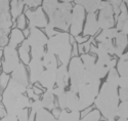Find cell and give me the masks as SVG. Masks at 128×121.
I'll return each instance as SVG.
<instances>
[{
	"mask_svg": "<svg viewBox=\"0 0 128 121\" xmlns=\"http://www.w3.org/2000/svg\"><path fill=\"white\" fill-rule=\"evenodd\" d=\"M58 5V0H43L42 4V9L46 15H49L51 12H53Z\"/></svg>",
	"mask_w": 128,
	"mask_h": 121,
	"instance_id": "34",
	"label": "cell"
},
{
	"mask_svg": "<svg viewBox=\"0 0 128 121\" xmlns=\"http://www.w3.org/2000/svg\"><path fill=\"white\" fill-rule=\"evenodd\" d=\"M83 65H84V68L87 69V68H90L92 66L95 65V56L93 54H89V53H83L82 56L80 57Z\"/></svg>",
	"mask_w": 128,
	"mask_h": 121,
	"instance_id": "36",
	"label": "cell"
},
{
	"mask_svg": "<svg viewBox=\"0 0 128 121\" xmlns=\"http://www.w3.org/2000/svg\"><path fill=\"white\" fill-rule=\"evenodd\" d=\"M100 15L98 18V24L100 29H110L115 24V18L113 8L109 1H102L100 5Z\"/></svg>",
	"mask_w": 128,
	"mask_h": 121,
	"instance_id": "9",
	"label": "cell"
},
{
	"mask_svg": "<svg viewBox=\"0 0 128 121\" xmlns=\"http://www.w3.org/2000/svg\"><path fill=\"white\" fill-rule=\"evenodd\" d=\"M46 46L48 51L58 58L62 65L68 66L72 57V42L69 33L58 32L54 36L47 40Z\"/></svg>",
	"mask_w": 128,
	"mask_h": 121,
	"instance_id": "4",
	"label": "cell"
},
{
	"mask_svg": "<svg viewBox=\"0 0 128 121\" xmlns=\"http://www.w3.org/2000/svg\"><path fill=\"white\" fill-rule=\"evenodd\" d=\"M28 67H29V72H30V76H29L30 82L32 84L38 82L40 75L44 71L43 64H42V59L31 58V60L28 64Z\"/></svg>",
	"mask_w": 128,
	"mask_h": 121,
	"instance_id": "14",
	"label": "cell"
},
{
	"mask_svg": "<svg viewBox=\"0 0 128 121\" xmlns=\"http://www.w3.org/2000/svg\"><path fill=\"white\" fill-rule=\"evenodd\" d=\"M23 2L29 7H37L41 4L42 0H23Z\"/></svg>",
	"mask_w": 128,
	"mask_h": 121,
	"instance_id": "47",
	"label": "cell"
},
{
	"mask_svg": "<svg viewBox=\"0 0 128 121\" xmlns=\"http://www.w3.org/2000/svg\"><path fill=\"white\" fill-rule=\"evenodd\" d=\"M100 79L98 78L94 66L85 69L84 81L78 86L76 92L84 110L89 108L94 103L95 97L98 96L100 91Z\"/></svg>",
	"mask_w": 128,
	"mask_h": 121,
	"instance_id": "3",
	"label": "cell"
},
{
	"mask_svg": "<svg viewBox=\"0 0 128 121\" xmlns=\"http://www.w3.org/2000/svg\"><path fill=\"white\" fill-rule=\"evenodd\" d=\"M42 64H43L44 69H53L56 70L58 67L56 57L50 51H45L43 57H42Z\"/></svg>",
	"mask_w": 128,
	"mask_h": 121,
	"instance_id": "23",
	"label": "cell"
},
{
	"mask_svg": "<svg viewBox=\"0 0 128 121\" xmlns=\"http://www.w3.org/2000/svg\"><path fill=\"white\" fill-rule=\"evenodd\" d=\"M91 44H92V38L88 39L87 41H85L84 43H81L79 44V47H78V52L80 53H88L89 50H90V47H91Z\"/></svg>",
	"mask_w": 128,
	"mask_h": 121,
	"instance_id": "39",
	"label": "cell"
},
{
	"mask_svg": "<svg viewBox=\"0 0 128 121\" xmlns=\"http://www.w3.org/2000/svg\"><path fill=\"white\" fill-rule=\"evenodd\" d=\"M69 78H70V87L69 90L77 92L78 86L84 81L85 78V68L80 59V57H73L69 62Z\"/></svg>",
	"mask_w": 128,
	"mask_h": 121,
	"instance_id": "8",
	"label": "cell"
},
{
	"mask_svg": "<svg viewBox=\"0 0 128 121\" xmlns=\"http://www.w3.org/2000/svg\"><path fill=\"white\" fill-rule=\"evenodd\" d=\"M3 58L4 60L1 63V67L4 73L8 74L12 73L20 64V58H18V53L16 48L5 46L3 48Z\"/></svg>",
	"mask_w": 128,
	"mask_h": 121,
	"instance_id": "11",
	"label": "cell"
},
{
	"mask_svg": "<svg viewBox=\"0 0 128 121\" xmlns=\"http://www.w3.org/2000/svg\"><path fill=\"white\" fill-rule=\"evenodd\" d=\"M85 41H87V36H76L75 37V42H78L79 44H81V43H84Z\"/></svg>",
	"mask_w": 128,
	"mask_h": 121,
	"instance_id": "51",
	"label": "cell"
},
{
	"mask_svg": "<svg viewBox=\"0 0 128 121\" xmlns=\"http://www.w3.org/2000/svg\"><path fill=\"white\" fill-rule=\"evenodd\" d=\"M58 70V69H56ZM56 70L53 69H44L42 74L39 77L38 82L42 87L46 89H53L56 85Z\"/></svg>",
	"mask_w": 128,
	"mask_h": 121,
	"instance_id": "15",
	"label": "cell"
},
{
	"mask_svg": "<svg viewBox=\"0 0 128 121\" xmlns=\"http://www.w3.org/2000/svg\"><path fill=\"white\" fill-rule=\"evenodd\" d=\"M76 4L82 6L88 14H95L98 10L102 0H75Z\"/></svg>",
	"mask_w": 128,
	"mask_h": 121,
	"instance_id": "22",
	"label": "cell"
},
{
	"mask_svg": "<svg viewBox=\"0 0 128 121\" xmlns=\"http://www.w3.org/2000/svg\"><path fill=\"white\" fill-rule=\"evenodd\" d=\"M91 53H94L98 56V61L95 62V71L98 73V76L100 79H102L104 77L106 76V74L109 73V71L113 68L116 67L117 61L115 59H112V56H110L109 53H106V51L98 48L95 45L91 44L90 50Z\"/></svg>",
	"mask_w": 128,
	"mask_h": 121,
	"instance_id": "7",
	"label": "cell"
},
{
	"mask_svg": "<svg viewBox=\"0 0 128 121\" xmlns=\"http://www.w3.org/2000/svg\"><path fill=\"white\" fill-rule=\"evenodd\" d=\"M108 75V77H106V81L109 84H112L114 86H117L118 87V83H119V78H120V75L118 74V72H117L116 68H113L109 71V73L106 74Z\"/></svg>",
	"mask_w": 128,
	"mask_h": 121,
	"instance_id": "33",
	"label": "cell"
},
{
	"mask_svg": "<svg viewBox=\"0 0 128 121\" xmlns=\"http://www.w3.org/2000/svg\"><path fill=\"white\" fill-rule=\"evenodd\" d=\"M27 22H26V16L25 15H20L16 19V28L20 30H24L26 28Z\"/></svg>",
	"mask_w": 128,
	"mask_h": 121,
	"instance_id": "42",
	"label": "cell"
},
{
	"mask_svg": "<svg viewBox=\"0 0 128 121\" xmlns=\"http://www.w3.org/2000/svg\"><path fill=\"white\" fill-rule=\"evenodd\" d=\"M0 66H1V63H0Z\"/></svg>",
	"mask_w": 128,
	"mask_h": 121,
	"instance_id": "61",
	"label": "cell"
},
{
	"mask_svg": "<svg viewBox=\"0 0 128 121\" xmlns=\"http://www.w3.org/2000/svg\"><path fill=\"white\" fill-rule=\"evenodd\" d=\"M34 121H58V119L50 113V111L43 108L36 113Z\"/></svg>",
	"mask_w": 128,
	"mask_h": 121,
	"instance_id": "31",
	"label": "cell"
},
{
	"mask_svg": "<svg viewBox=\"0 0 128 121\" xmlns=\"http://www.w3.org/2000/svg\"><path fill=\"white\" fill-rule=\"evenodd\" d=\"M109 2L113 8L114 15L116 16V20H117V18H118V16L120 14V5L122 3V0H110Z\"/></svg>",
	"mask_w": 128,
	"mask_h": 121,
	"instance_id": "41",
	"label": "cell"
},
{
	"mask_svg": "<svg viewBox=\"0 0 128 121\" xmlns=\"http://www.w3.org/2000/svg\"><path fill=\"white\" fill-rule=\"evenodd\" d=\"M119 100L122 102H128V88H119Z\"/></svg>",
	"mask_w": 128,
	"mask_h": 121,
	"instance_id": "44",
	"label": "cell"
},
{
	"mask_svg": "<svg viewBox=\"0 0 128 121\" xmlns=\"http://www.w3.org/2000/svg\"></svg>",
	"mask_w": 128,
	"mask_h": 121,
	"instance_id": "62",
	"label": "cell"
},
{
	"mask_svg": "<svg viewBox=\"0 0 128 121\" xmlns=\"http://www.w3.org/2000/svg\"><path fill=\"white\" fill-rule=\"evenodd\" d=\"M85 19V9L76 4L72 8L71 14V24H70V32L71 35L76 37L81 34L83 31V22Z\"/></svg>",
	"mask_w": 128,
	"mask_h": 121,
	"instance_id": "10",
	"label": "cell"
},
{
	"mask_svg": "<svg viewBox=\"0 0 128 121\" xmlns=\"http://www.w3.org/2000/svg\"><path fill=\"white\" fill-rule=\"evenodd\" d=\"M116 117L128 119V102H122L118 105L116 111Z\"/></svg>",
	"mask_w": 128,
	"mask_h": 121,
	"instance_id": "35",
	"label": "cell"
},
{
	"mask_svg": "<svg viewBox=\"0 0 128 121\" xmlns=\"http://www.w3.org/2000/svg\"><path fill=\"white\" fill-rule=\"evenodd\" d=\"M16 117H18V121H29V111H28V109L23 110L22 112L16 115Z\"/></svg>",
	"mask_w": 128,
	"mask_h": 121,
	"instance_id": "45",
	"label": "cell"
},
{
	"mask_svg": "<svg viewBox=\"0 0 128 121\" xmlns=\"http://www.w3.org/2000/svg\"><path fill=\"white\" fill-rule=\"evenodd\" d=\"M0 121H18V117L16 115H10V114H6L3 118L0 119Z\"/></svg>",
	"mask_w": 128,
	"mask_h": 121,
	"instance_id": "50",
	"label": "cell"
},
{
	"mask_svg": "<svg viewBox=\"0 0 128 121\" xmlns=\"http://www.w3.org/2000/svg\"><path fill=\"white\" fill-rule=\"evenodd\" d=\"M12 18L10 15L9 0H0V29H10Z\"/></svg>",
	"mask_w": 128,
	"mask_h": 121,
	"instance_id": "13",
	"label": "cell"
},
{
	"mask_svg": "<svg viewBox=\"0 0 128 121\" xmlns=\"http://www.w3.org/2000/svg\"><path fill=\"white\" fill-rule=\"evenodd\" d=\"M24 6H25V3L23 2V0H12V2H9L12 18L18 19L20 15H23Z\"/></svg>",
	"mask_w": 128,
	"mask_h": 121,
	"instance_id": "27",
	"label": "cell"
},
{
	"mask_svg": "<svg viewBox=\"0 0 128 121\" xmlns=\"http://www.w3.org/2000/svg\"><path fill=\"white\" fill-rule=\"evenodd\" d=\"M126 5H127V10H128V4H126Z\"/></svg>",
	"mask_w": 128,
	"mask_h": 121,
	"instance_id": "60",
	"label": "cell"
},
{
	"mask_svg": "<svg viewBox=\"0 0 128 121\" xmlns=\"http://www.w3.org/2000/svg\"><path fill=\"white\" fill-rule=\"evenodd\" d=\"M80 119V112L69 111L67 109L62 110L60 116L58 117V121H79Z\"/></svg>",
	"mask_w": 128,
	"mask_h": 121,
	"instance_id": "28",
	"label": "cell"
},
{
	"mask_svg": "<svg viewBox=\"0 0 128 121\" xmlns=\"http://www.w3.org/2000/svg\"><path fill=\"white\" fill-rule=\"evenodd\" d=\"M128 19V10H127V6L124 2L121 3L120 5V14L117 18V25H116V29L118 31H121L124 23Z\"/></svg>",
	"mask_w": 128,
	"mask_h": 121,
	"instance_id": "29",
	"label": "cell"
},
{
	"mask_svg": "<svg viewBox=\"0 0 128 121\" xmlns=\"http://www.w3.org/2000/svg\"><path fill=\"white\" fill-rule=\"evenodd\" d=\"M9 79L10 78H9L8 74L2 72L1 74H0V87H1V88H5V87L7 86V84H8V82H9Z\"/></svg>",
	"mask_w": 128,
	"mask_h": 121,
	"instance_id": "43",
	"label": "cell"
},
{
	"mask_svg": "<svg viewBox=\"0 0 128 121\" xmlns=\"http://www.w3.org/2000/svg\"><path fill=\"white\" fill-rule=\"evenodd\" d=\"M30 108H31V112H30V113L36 115V113H37L38 111H40L41 109H43V104H42L41 100L39 98V100H36V101L31 102Z\"/></svg>",
	"mask_w": 128,
	"mask_h": 121,
	"instance_id": "40",
	"label": "cell"
},
{
	"mask_svg": "<svg viewBox=\"0 0 128 121\" xmlns=\"http://www.w3.org/2000/svg\"><path fill=\"white\" fill-rule=\"evenodd\" d=\"M66 109L69 111H84V108L76 92L66 90Z\"/></svg>",
	"mask_w": 128,
	"mask_h": 121,
	"instance_id": "18",
	"label": "cell"
},
{
	"mask_svg": "<svg viewBox=\"0 0 128 121\" xmlns=\"http://www.w3.org/2000/svg\"><path fill=\"white\" fill-rule=\"evenodd\" d=\"M12 80L16 82L18 84L28 87L29 86V79L27 75V70L25 65L20 63L18 65V67L12 72Z\"/></svg>",
	"mask_w": 128,
	"mask_h": 121,
	"instance_id": "16",
	"label": "cell"
},
{
	"mask_svg": "<svg viewBox=\"0 0 128 121\" xmlns=\"http://www.w3.org/2000/svg\"><path fill=\"white\" fill-rule=\"evenodd\" d=\"M44 29H45V35L48 36L49 38L52 37V36H54L56 33H58V31H56V29L53 28L50 24H47V26H46Z\"/></svg>",
	"mask_w": 128,
	"mask_h": 121,
	"instance_id": "46",
	"label": "cell"
},
{
	"mask_svg": "<svg viewBox=\"0 0 128 121\" xmlns=\"http://www.w3.org/2000/svg\"><path fill=\"white\" fill-rule=\"evenodd\" d=\"M118 87H120V88H128V77H120Z\"/></svg>",
	"mask_w": 128,
	"mask_h": 121,
	"instance_id": "49",
	"label": "cell"
},
{
	"mask_svg": "<svg viewBox=\"0 0 128 121\" xmlns=\"http://www.w3.org/2000/svg\"><path fill=\"white\" fill-rule=\"evenodd\" d=\"M26 92H27V96H28L29 98H33L34 101L39 100V98H40L39 95H37V94L34 92V90H33V88H32V87H27Z\"/></svg>",
	"mask_w": 128,
	"mask_h": 121,
	"instance_id": "48",
	"label": "cell"
},
{
	"mask_svg": "<svg viewBox=\"0 0 128 121\" xmlns=\"http://www.w3.org/2000/svg\"><path fill=\"white\" fill-rule=\"evenodd\" d=\"M51 111H52V115H53V116H54V117L58 119V117L60 116V111H62V110H60L58 108H54V109H52Z\"/></svg>",
	"mask_w": 128,
	"mask_h": 121,
	"instance_id": "54",
	"label": "cell"
},
{
	"mask_svg": "<svg viewBox=\"0 0 128 121\" xmlns=\"http://www.w3.org/2000/svg\"><path fill=\"white\" fill-rule=\"evenodd\" d=\"M117 72L120 77H128V51L123 53L117 62Z\"/></svg>",
	"mask_w": 128,
	"mask_h": 121,
	"instance_id": "26",
	"label": "cell"
},
{
	"mask_svg": "<svg viewBox=\"0 0 128 121\" xmlns=\"http://www.w3.org/2000/svg\"><path fill=\"white\" fill-rule=\"evenodd\" d=\"M69 82H70V78H69L67 65H60V67H58V70H56V84L58 87H62V88L66 89L69 86Z\"/></svg>",
	"mask_w": 128,
	"mask_h": 121,
	"instance_id": "19",
	"label": "cell"
},
{
	"mask_svg": "<svg viewBox=\"0 0 128 121\" xmlns=\"http://www.w3.org/2000/svg\"><path fill=\"white\" fill-rule=\"evenodd\" d=\"M117 88V86L104 82L94 100L95 107L106 120H116V111L120 101Z\"/></svg>",
	"mask_w": 128,
	"mask_h": 121,
	"instance_id": "2",
	"label": "cell"
},
{
	"mask_svg": "<svg viewBox=\"0 0 128 121\" xmlns=\"http://www.w3.org/2000/svg\"><path fill=\"white\" fill-rule=\"evenodd\" d=\"M120 32L124 33L125 35H127V36H128V19H127V21L124 23V25H123V27H122V29H121V31H120Z\"/></svg>",
	"mask_w": 128,
	"mask_h": 121,
	"instance_id": "52",
	"label": "cell"
},
{
	"mask_svg": "<svg viewBox=\"0 0 128 121\" xmlns=\"http://www.w3.org/2000/svg\"><path fill=\"white\" fill-rule=\"evenodd\" d=\"M2 56H3V49H2V48H0V59L2 58Z\"/></svg>",
	"mask_w": 128,
	"mask_h": 121,
	"instance_id": "57",
	"label": "cell"
},
{
	"mask_svg": "<svg viewBox=\"0 0 128 121\" xmlns=\"http://www.w3.org/2000/svg\"><path fill=\"white\" fill-rule=\"evenodd\" d=\"M124 2H125V4H128V0H124Z\"/></svg>",
	"mask_w": 128,
	"mask_h": 121,
	"instance_id": "59",
	"label": "cell"
},
{
	"mask_svg": "<svg viewBox=\"0 0 128 121\" xmlns=\"http://www.w3.org/2000/svg\"><path fill=\"white\" fill-rule=\"evenodd\" d=\"M32 88H33L34 92H35L37 95H39V96H40V94H42V93H43V91H42V89L38 88V87H36V86H33V87H32Z\"/></svg>",
	"mask_w": 128,
	"mask_h": 121,
	"instance_id": "55",
	"label": "cell"
},
{
	"mask_svg": "<svg viewBox=\"0 0 128 121\" xmlns=\"http://www.w3.org/2000/svg\"><path fill=\"white\" fill-rule=\"evenodd\" d=\"M10 29H0V47H5L8 44V35Z\"/></svg>",
	"mask_w": 128,
	"mask_h": 121,
	"instance_id": "38",
	"label": "cell"
},
{
	"mask_svg": "<svg viewBox=\"0 0 128 121\" xmlns=\"http://www.w3.org/2000/svg\"><path fill=\"white\" fill-rule=\"evenodd\" d=\"M54 94L52 92V89H46L43 93H42V104H43V108L48 110V111H51L52 109L56 108L54 105Z\"/></svg>",
	"mask_w": 128,
	"mask_h": 121,
	"instance_id": "25",
	"label": "cell"
},
{
	"mask_svg": "<svg viewBox=\"0 0 128 121\" xmlns=\"http://www.w3.org/2000/svg\"><path fill=\"white\" fill-rule=\"evenodd\" d=\"M30 45L31 58L42 59L45 52L44 46L47 43V36L40 29L35 27H29V35L26 39Z\"/></svg>",
	"mask_w": 128,
	"mask_h": 121,
	"instance_id": "6",
	"label": "cell"
},
{
	"mask_svg": "<svg viewBox=\"0 0 128 121\" xmlns=\"http://www.w3.org/2000/svg\"></svg>",
	"mask_w": 128,
	"mask_h": 121,
	"instance_id": "63",
	"label": "cell"
},
{
	"mask_svg": "<svg viewBox=\"0 0 128 121\" xmlns=\"http://www.w3.org/2000/svg\"><path fill=\"white\" fill-rule=\"evenodd\" d=\"M118 30H117L116 28H110V29H104L102 31V33H100V34L98 35L96 37V41L98 42H102L104 40H106V39H114L117 34H118Z\"/></svg>",
	"mask_w": 128,
	"mask_h": 121,
	"instance_id": "30",
	"label": "cell"
},
{
	"mask_svg": "<svg viewBox=\"0 0 128 121\" xmlns=\"http://www.w3.org/2000/svg\"><path fill=\"white\" fill-rule=\"evenodd\" d=\"M73 6L68 2H58V7L51 12L48 16L49 23L54 29H60L66 32L70 28L71 14Z\"/></svg>",
	"mask_w": 128,
	"mask_h": 121,
	"instance_id": "5",
	"label": "cell"
},
{
	"mask_svg": "<svg viewBox=\"0 0 128 121\" xmlns=\"http://www.w3.org/2000/svg\"><path fill=\"white\" fill-rule=\"evenodd\" d=\"M100 30L98 24V18L95 14H88L86 17V22L83 29V36H93L98 33Z\"/></svg>",
	"mask_w": 128,
	"mask_h": 121,
	"instance_id": "17",
	"label": "cell"
},
{
	"mask_svg": "<svg viewBox=\"0 0 128 121\" xmlns=\"http://www.w3.org/2000/svg\"><path fill=\"white\" fill-rule=\"evenodd\" d=\"M25 16L28 18L29 27H35L39 29V28H45L48 24L42 7H37L35 10L28 9L26 10Z\"/></svg>",
	"mask_w": 128,
	"mask_h": 121,
	"instance_id": "12",
	"label": "cell"
},
{
	"mask_svg": "<svg viewBox=\"0 0 128 121\" xmlns=\"http://www.w3.org/2000/svg\"><path fill=\"white\" fill-rule=\"evenodd\" d=\"M96 47L106 51V53H109L110 56H114L115 54V45H114L112 39H106V40H104L102 42H98Z\"/></svg>",
	"mask_w": 128,
	"mask_h": 121,
	"instance_id": "32",
	"label": "cell"
},
{
	"mask_svg": "<svg viewBox=\"0 0 128 121\" xmlns=\"http://www.w3.org/2000/svg\"><path fill=\"white\" fill-rule=\"evenodd\" d=\"M24 40H25V35H24L23 31L20 30V29H18V28L12 29V32H10L9 38H8V44H7V46L12 47V48H16V47H18Z\"/></svg>",
	"mask_w": 128,
	"mask_h": 121,
	"instance_id": "21",
	"label": "cell"
},
{
	"mask_svg": "<svg viewBox=\"0 0 128 121\" xmlns=\"http://www.w3.org/2000/svg\"><path fill=\"white\" fill-rule=\"evenodd\" d=\"M100 113L98 109L92 110L88 114L85 115L82 119H80L79 121H100Z\"/></svg>",
	"mask_w": 128,
	"mask_h": 121,
	"instance_id": "37",
	"label": "cell"
},
{
	"mask_svg": "<svg viewBox=\"0 0 128 121\" xmlns=\"http://www.w3.org/2000/svg\"><path fill=\"white\" fill-rule=\"evenodd\" d=\"M31 49H30V45L28 41L25 39L20 45V48L18 50V58L20 59V61L23 62L24 65H28L30 60H31V53H30Z\"/></svg>",
	"mask_w": 128,
	"mask_h": 121,
	"instance_id": "24",
	"label": "cell"
},
{
	"mask_svg": "<svg viewBox=\"0 0 128 121\" xmlns=\"http://www.w3.org/2000/svg\"><path fill=\"white\" fill-rule=\"evenodd\" d=\"M6 110H5V107L3 106V104L1 103L0 104V118H3L5 115H6Z\"/></svg>",
	"mask_w": 128,
	"mask_h": 121,
	"instance_id": "53",
	"label": "cell"
},
{
	"mask_svg": "<svg viewBox=\"0 0 128 121\" xmlns=\"http://www.w3.org/2000/svg\"><path fill=\"white\" fill-rule=\"evenodd\" d=\"M115 121H128V119H125V118H118V119L115 120Z\"/></svg>",
	"mask_w": 128,
	"mask_h": 121,
	"instance_id": "56",
	"label": "cell"
},
{
	"mask_svg": "<svg viewBox=\"0 0 128 121\" xmlns=\"http://www.w3.org/2000/svg\"><path fill=\"white\" fill-rule=\"evenodd\" d=\"M116 39V44L115 45V54L114 56L117 57H121L122 54L124 53V50L128 44V36L125 35L124 33L122 32H118V34L115 37Z\"/></svg>",
	"mask_w": 128,
	"mask_h": 121,
	"instance_id": "20",
	"label": "cell"
},
{
	"mask_svg": "<svg viewBox=\"0 0 128 121\" xmlns=\"http://www.w3.org/2000/svg\"><path fill=\"white\" fill-rule=\"evenodd\" d=\"M27 87L18 84L16 82L9 79L7 86L4 88L1 101L5 107L6 113L10 115H18L25 109L30 108V98L25 95Z\"/></svg>",
	"mask_w": 128,
	"mask_h": 121,
	"instance_id": "1",
	"label": "cell"
},
{
	"mask_svg": "<svg viewBox=\"0 0 128 121\" xmlns=\"http://www.w3.org/2000/svg\"><path fill=\"white\" fill-rule=\"evenodd\" d=\"M62 2H68V3H70L71 1H73V0H60Z\"/></svg>",
	"mask_w": 128,
	"mask_h": 121,
	"instance_id": "58",
	"label": "cell"
}]
</instances>
